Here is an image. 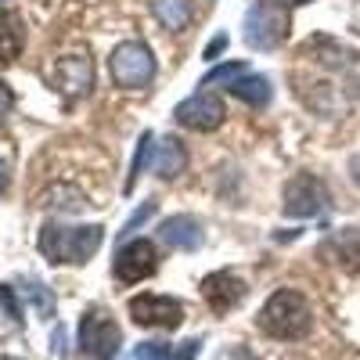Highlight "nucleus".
I'll return each mask as SVG.
<instances>
[{
  "instance_id": "5701e85b",
  "label": "nucleus",
  "mask_w": 360,
  "mask_h": 360,
  "mask_svg": "<svg viewBox=\"0 0 360 360\" xmlns=\"http://www.w3.org/2000/svg\"><path fill=\"white\" fill-rule=\"evenodd\" d=\"M224 47H227V37L220 33V37H217L213 44H209V47H205V58H209V62H217V58L224 54Z\"/></svg>"
},
{
  "instance_id": "4468645a",
  "label": "nucleus",
  "mask_w": 360,
  "mask_h": 360,
  "mask_svg": "<svg viewBox=\"0 0 360 360\" xmlns=\"http://www.w3.org/2000/svg\"><path fill=\"white\" fill-rule=\"evenodd\" d=\"M184 162H188V155H184V148H180L176 137H166V141L155 148V155H152L155 176H162V180H173L176 173H184Z\"/></svg>"
},
{
  "instance_id": "9b49d317",
  "label": "nucleus",
  "mask_w": 360,
  "mask_h": 360,
  "mask_svg": "<svg viewBox=\"0 0 360 360\" xmlns=\"http://www.w3.org/2000/svg\"><path fill=\"white\" fill-rule=\"evenodd\" d=\"M159 234H162V242H166V245L184 249V252H195V249H202V242H205L202 224H198L195 217H188V213L166 217V220H162V227H159Z\"/></svg>"
},
{
  "instance_id": "b1692460",
  "label": "nucleus",
  "mask_w": 360,
  "mask_h": 360,
  "mask_svg": "<svg viewBox=\"0 0 360 360\" xmlns=\"http://www.w3.org/2000/svg\"><path fill=\"white\" fill-rule=\"evenodd\" d=\"M227 360H259V356H256L252 349H234V353H231Z\"/></svg>"
},
{
  "instance_id": "f3484780",
  "label": "nucleus",
  "mask_w": 360,
  "mask_h": 360,
  "mask_svg": "<svg viewBox=\"0 0 360 360\" xmlns=\"http://www.w3.org/2000/svg\"><path fill=\"white\" fill-rule=\"evenodd\" d=\"M90 62L86 58H65L62 62V83H69V90H86L90 86Z\"/></svg>"
},
{
  "instance_id": "ddd939ff",
  "label": "nucleus",
  "mask_w": 360,
  "mask_h": 360,
  "mask_svg": "<svg viewBox=\"0 0 360 360\" xmlns=\"http://www.w3.org/2000/svg\"><path fill=\"white\" fill-rule=\"evenodd\" d=\"M152 15L159 18L162 29L169 33H180V29L191 25V0H152Z\"/></svg>"
},
{
  "instance_id": "a878e982",
  "label": "nucleus",
  "mask_w": 360,
  "mask_h": 360,
  "mask_svg": "<svg viewBox=\"0 0 360 360\" xmlns=\"http://www.w3.org/2000/svg\"><path fill=\"white\" fill-rule=\"evenodd\" d=\"M4 184H8V173H4V162H0V191H4Z\"/></svg>"
},
{
  "instance_id": "dca6fc26",
  "label": "nucleus",
  "mask_w": 360,
  "mask_h": 360,
  "mask_svg": "<svg viewBox=\"0 0 360 360\" xmlns=\"http://www.w3.org/2000/svg\"><path fill=\"white\" fill-rule=\"evenodd\" d=\"M22 44H25V33H22L18 18L8 15V11H0V62H11V58H18Z\"/></svg>"
},
{
  "instance_id": "412c9836",
  "label": "nucleus",
  "mask_w": 360,
  "mask_h": 360,
  "mask_svg": "<svg viewBox=\"0 0 360 360\" xmlns=\"http://www.w3.org/2000/svg\"><path fill=\"white\" fill-rule=\"evenodd\" d=\"M0 307L8 310L11 321H22V307H18V295H15L11 285H0Z\"/></svg>"
},
{
  "instance_id": "423d86ee",
  "label": "nucleus",
  "mask_w": 360,
  "mask_h": 360,
  "mask_svg": "<svg viewBox=\"0 0 360 360\" xmlns=\"http://www.w3.org/2000/svg\"><path fill=\"white\" fill-rule=\"evenodd\" d=\"M130 317L141 328H180V324H184V317H188V310L173 295H152V292H144V295H134L130 299Z\"/></svg>"
},
{
  "instance_id": "2eb2a0df",
  "label": "nucleus",
  "mask_w": 360,
  "mask_h": 360,
  "mask_svg": "<svg viewBox=\"0 0 360 360\" xmlns=\"http://www.w3.org/2000/svg\"><path fill=\"white\" fill-rule=\"evenodd\" d=\"M231 94L238 98V101H245V105H266L270 101V79L266 76H252V72H245V76H238L234 83H231Z\"/></svg>"
},
{
  "instance_id": "20e7f679",
  "label": "nucleus",
  "mask_w": 360,
  "mask_h": 360,
  "mask_svg": "<svg viewBox=\"0 0 360 360\" xmlns=\"http://www.w3.org/2000/svg\"><path fill=\"white\" fill-rule=\"evenodd\" d=\"M119 346H123V332H119V324L108 317V310L90 307L83 314V321H79V349L86 356L112 360Z\"/></svg>"
},
{
  "instance_id": "9d476101",
  "label": "nucleus",
  "mask_w": 360,
  "mask_h": 360,
  "mask_svg": "<svg viewBox=\"0 0 360 360\" xmlns=\"http://www.w3.org/2000/svg\"><path fill=\"white\" fill-rule=\"evenodd\" d=\"M202 295H205V303L213 307L217 314H227V310H234L245 299V281L238 278L234 270H217V274H209L202 281Z\"/></svg>"
},
{
  "instance_id": "0eeeda50",
  "label": "nucleus",
  "mask_w": 360,
  "mask_h": 360,
  "mask_svg": "<svg viewBox=\"0 0 360 360\" xmlns=\"http://www.w3.org/2000/svg\"><path fill=\"white\" fill-rule=\"evenodd\" d=\"M328 202V188L324 180L314 176V173H295L285 188V217H295V220H307V217H317Z\"/></svg>"
},
{
  "instance_id": "f257e3e1",
  "label": "nucleus",
  "mask_w": 360,
  "mask_h": 360,
  "mask_svg": "<svg viewBox=\"0 0 360 360\" xmlns=\"http://www.w3.org/2000/svg\"><path fill=\"white\" fill-rule=\"evenodd\" d=\"M310 324H314V310L307 303V295L295 288H278L259 310V328L270 339L295 342L310 332Z\"/></svg>"
},
{
  "instance_id": "bb28decb",
  "label": "nucleus",
  "mask_w": 360,
  "mask_h": 360,
  "mask_svg": "<svg viewBox=\"0 0 360 360\" xmlns=\"http://www.w3.org/2000/svg\"><path fill=\"white\" fill-rule=\"evenodd\" d=\"M281 4H310V0H281Z\"/></svg>"
},
{
  "instance_id": "cd10ccee",
  "label": "nucleus",
  "mask_w": 360,
  "mask_h": 360,
  "mask_svg": "<svg viewBox=\"0 0 360 360\" xmlns=\"http://www.w3.org/2000/svg\"><path fill=\"white\" fill-rule=\"evenodd\" d=\"M0 360H18V356H0Z\"/></svg>"
},
{
  "instance_id": "f8f14e48",
  "label": "nucleus",
  "mask_w": 360,
  "mask_h": 360,
  "mask_svg": "<svg viewBox=\"0 0 360 360\" xmlns=\"http://www.w3.org/2000/svg\"><path fill=\"white\" fill-rule=\"evenodd\" d=\"M202 349L198 339H188V342H141L134 349V360H195Z\"/></svg>"
},
{
  "instance_id": "7ed1b4c3",
  "label": "nucleus",
  "mask_w": 360,
  "mask_h": 360,
  "mask_svg": "<svg viewBox=\"0 0 360 360\" xmlns=\"http://www.w3.org/2000/svg\"><path fill=\"white\" fill-rule=\"evenodd\" d=\"M288 29H292L288 8L281 0H266V4H256L245 15V44L256 51H274L278 44L288 40Z\"/></svg>"
},
{
  "instance_id": "6ab92c4d",
  "label": "nucleus",
  "mask_w": 360,
  "mask_h": 360,
  "mask_svg": "<svg viewBox=\"0 0 360 360\" xmlns=\"http://www.w3.org/2000/svg\"><path fill=\"white\" fill-rule=\"evenodd\" d=\"M152 134H141V144H137V159H134V169H130V180H127V191L134 188V180L141 176V169H144V162H148V155H152Z\"/></svg>"
},
{
  "instance_id": "f03ea898",
  "label": "nucleus",
  "mask_w": 360,
  "mask_h": 360,
  "mask_svg": "<svg viewBox=\"0 0 360 360\" xmlns=\"http://www.w3.org/2000/svg\"><path fill=\"white\" fill-rule=\"evenodd\" d=\"M101 227H44L40 249L51 263H86L101 249Z\"/></svg>"
},
{
  "instance_id": "6e6552de",
  "label": "nucleus",
  "mask_w": 360,
  "mask_h": 360,
  "mask_svg": "<svg viewBox=\"0 0 360 360\" xmlns=\"http://www.w3.org/2000/svg\"><path fill=\"white\" fill-rule=\"evenodd\" d=\"M176 123L180 127H188V130H198V134H209V130H217L224 123V101L217 94H209V90H202V94H191L188 101H180L176 105Z\"/></svg>"
},
{
  "instance_id": "a211bd4d",
  "label": "nucleus",
  "mask_w": 360,
  "mask_h": 360,
  "mask_svg": "<svg viewBox=\"0 0 360 360\" xmlns=\"http://www.w3.org/2000/svg\"><path fill=\"white\" fill-rule=\"evenodd\" d=\"M249 69H245V62H224V65H217V69H209L205 72V79H202V86H217V83H234L238 76H245Z\"/></svg>"
},
{
  "instance_id": "1a4fd4ad",
  "label": "nucleus",
  "mask_w": 360,
  "mask_h": 360,
  "mask_svg": "<svg viewBox=\"0 0 360 360\" xmlns=\"http://www.w3.org/2000/svg\"><path fill=\"white\" fill-rule=\"evenodd\" d=\"M155 266H159L155 245L148 242V238H134V242H127L115 256V278L123 285H137L144 278H152Z\"/></svg>"
},
{
  "instance_id": "4be33fe9",
  "label": "nucleus",
  "mask_w": 360,
  "mask_h": 360,
  "mask_svg": "<svg viewBox=\"0 0 360 360\" xmlns=\"http://www.w3.org/2000/svg\"><path fill=\"white\" fill-rule=\"evenodd\" d=\"M152 213H155V202H144V205L137 209V213L130 217V224H127V231H137V227H141V224H144L148 217H152Z\"/></svg>"
},
{
  "instance_id": "aec40b11",
  "label": "nucleus",
  "mask_w": 360,
  "mask_h": 360,
  "mask_svg": "<svg viewBox=\"0 0 360 360\" xmlns=\"http://www.w3.org/2000/svg\"><path fill=\"white\" fill-rule=\"evenodd\" d=\"M29 299H33V307H37L44 317L54 314V299H51V292H47L44 285H29Z\"/></svg>"
},
{
  "instance_id": "39448f33",
  "label": "nucleus",
  "mask_w": 360,
  "mask_h": 360,
  "mask_svg": "<svg viewBox=\"0 0 360 360\" xmlns=\"http://www.w3.org/2000/svg\"><path fill=\"white\" fill-rule=\"evenodd\" d=\"M112 79L123 90H144L148 83L155 79V54L148 51L144 44H137V40L115 47V54H112Z\"/></svg>"
},
{
  "instance_id": "393cba45",
  "label": "nucleus",
  "mask_w": 360,
  "mask_h": 360,
  "mask_svg": "<svg viewBox=\"0 0 360 360\" xmlns=\"http://www.w3.org/2000/svg\"><path fill=\"white\" fill-rule=\"evenodd\" d=\"M8 105H11V94L4 86H0V119H4V112H8Z\"/></svg>"
}]
</instances>
